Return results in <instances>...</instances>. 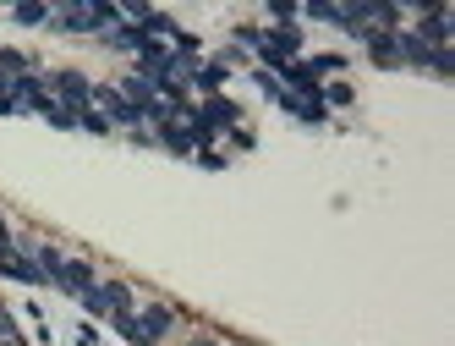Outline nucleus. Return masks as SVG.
Returning a JSON list of instances; mask_svg holds the SVG:
<instances>
[{"label":"nucleus","instance_id":"7ed1b4c3","mask_svg":"<svg viewBox=\"0 0 455 346\" xmlns=\"http://www.w3.org/2000/svg\"><path fill=\"white\" fill-rule=\"evenodd\" d=\"M252 44L264 50L269 60H291V55H297V44H302V34H297V28H280V34H269V39L252 34Z\"/></svg>","mask_w":455,"mask_h":346},{"label":"nucleus","instance_id":"f257e3e1","mask_svg":"<svg viewBox=\"0 0 455 346\" xmlns=\"http://www.w3.org/2000/svg\"><path fill=\"white\" fill-rule=\"evenodd\" d=\"M176 325V313L165 308V302H148V308H132V313H121L116 319V330L126 335V341H138V346H159L165 341V330Z\"/></svg>","mask_w":455,"mask_h":346},{"label":"nucleus","instance_id":"f03ea898","mask_svg":"<svg viewBox=\"0 0 455 346\" xmlns=\"http://www.w3.org/2000/svg\"><path fill=\"white\" fill-rule=\"evenodd\" d=\"M88 313H105V319H121V313H132V292L116 286V280H93V286L83 292Z\"/></svg>","mask_w":455,"mask_h":346},{"label":"nucleus","instance_id":"20e7f679","mask_svg":"<svg viewBox=\"0 0 455 346\" xmlns=\"http://www.w3.org/2000/svg\"><path fill=\"white\" fill-rule=\"evenodd\" d=\"M192 346H214V341H192Z\"/></svg>","mask_w":455,"mask_h":346}]
</instances>
